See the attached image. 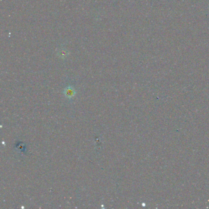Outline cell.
Wrapping results in <instances>:
<instances>
[{
    "instance_id": "cell-2",
    "label": "cell",
    "mask_w": 209,
    "mask_h": 209,
    "mask_svg": "<svg viewBox=\"0 0 209 209\" xmlns=\"http://www.w3.org/2000/svg\"><path fill=\"white\" fill-rule=\"evenodd\" d=\"M68 54V53L67 50H66L65 49H61V50H60L58 52V56L60 57H61V58H65V57L67 56Z\"/></svg>"
},
{
    "instance_id": "cell-1",
    "label": "cell",
    "mask_w": 209,
    "mask_h": 209,
    "mask_svg": "<svg viewBox=\"0 0 209 209\" xmlns=\"http://www.w3.org/2000/svg\"><path fill=\"white\" fill-rule=\"evenodd\" d=\"M64 94L66 98H73L76 94V91L74 88L71 86H67L65 90H64Z\"/></svg>"
}]
</instances>
